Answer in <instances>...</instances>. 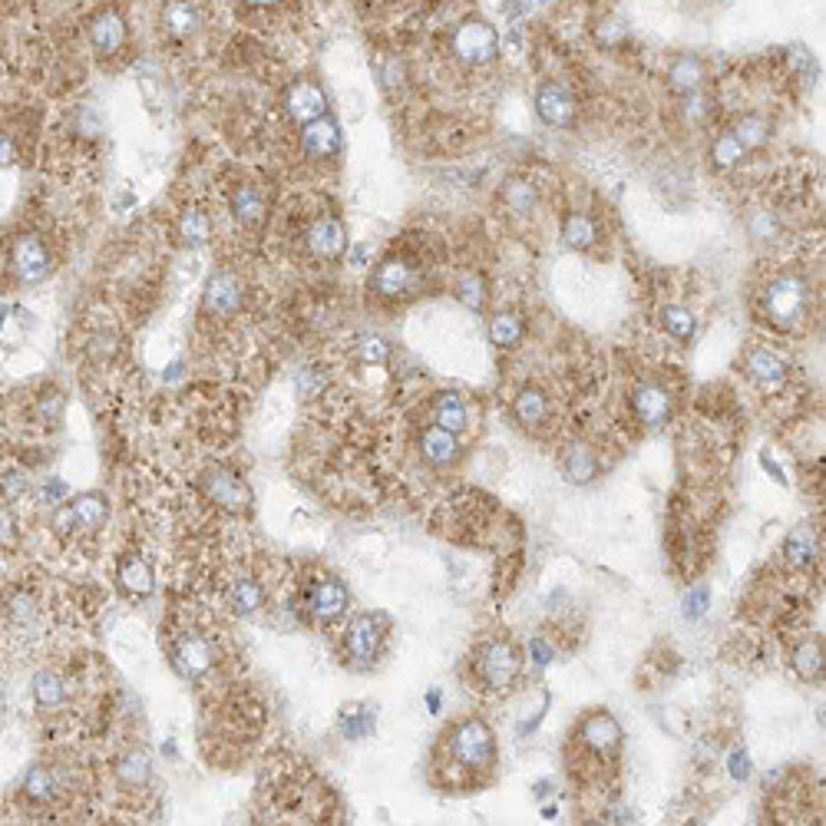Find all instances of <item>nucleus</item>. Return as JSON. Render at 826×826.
<instances>
[{
	"label": "nucleus",
	"instance_id": "nucleus-36",
	"mask_svg": "<svg viewBox=\"0 0 826 826\" xmlns=\"http://www.w3.org/2000/svg\"><path fill=\"white\" fill-rule=\"evenodd\" d=\"M747 156V149L741 146V139H737L734 133H724V136H717L714 139V146H711V162L717 169H731L737 166Z\"/></svg>",
	"mask_w": 826,
	"mask_h": 826
},
{
	"label": "nucleus",
	"instance_id": "nucleus-31",
	"mask_svg": "<svg viewBox=\"0 0 826 826\" xmlns=\"http://www.w3.org/2000/svg\"><path fill=\"white\" fill-rule=\"evenodd\" d=\"M562 238L572 248H592L599 242V228H595V222L585 212H572L562 225Z\"/></svg>",
	"mask_w": 826,
	"mask_h": 826
},
{
	"label": "nucleus",
	"instance_id": "nucleus-58",
	"mask_svg": "<svg viewBox=\"0 0 826 826\" xmlns=\"http://www.w3.org/2000/svg\"><path fill=\"white\" fill-rule=\"evenodd\" d=\"M182 377V364H169V371H166V380L172 384V380H179Z\"/></svg>",
	"mask_w": 826,
	"mask_h": 826
},
{
	"label": "nucleus",
	"instance_id": "nucleus-49",
	"mask_svg": "<svg viewBox=\"0 0 826 826\" xmlns=\"http://www.w3.org/2000/svg\"><path fill=\"white\" fill-rule=\"evenodd\" d=\"M17 542H20L17 519L7 506H0V549H17Z\"/></svg>",
	"mask_w": 826,
	"mask_h": 826
},
{
	"label": "nucleus",
	"instance_id": "nucleus-47",
	"mask_svg": "<svg viewBox=\"0 0 826 826\" xmlns=\"http://www.w3.org/2000/svg\"><path fill=\"white\" fill-rule=\"evenodd\" d=\"M60 413H63V397L60 394H43L37 400V420L43 423V427H57Z\"/></svg>",
	"mask_w": 826,
	"mask_h": 826
},
{
	"label": "nucleus",
	"instance_id": "nucleus-59",
	"mask_svg": "<svg viewBox=\"0 0 826 826\" xmlns=\"http://www.w3.org/2000/svg\"><path fill=\"white\" fill-rule=\"evenodd\" d=\"M245 4H252V7H275L278 0H245Z\"/></svg>",
	"mask_w": 826,
	"mask_h": 826
},
{
	"label": "nucleus",
	"instance_id": "nucleus-9",
	"mask_svg": "<svg viewBox=\"0 0 826 826\" xmlns=\"http://www.w3.org/2000/svg\"><path fill=\"white\" fill-rule=\"evenodd\" d=\"M86 37H90L93 50L100 53V57H116V53L126 47V17L119 14L116 7L96 10L90 24H86Z\"/></svg>",
	"mask_w": 826,
	"mask_h": 826
},
{
	"label": "nucleus",
	"instance_id": "nucleus-14",
	"mask_svg": "<svg viewBox=\"0 0 826 826\" xmlns=\"http://www.w3.org/2000/svg\"><path fill=\"white\" fill-rule=\"evenodd\" d=\"M301 149L308 152L311 159H334L341 152V129L334 119L318 116L311 123H304L301 129Z\"/></svg>",
	"mask_w": 826,
	"mask_h": 826
},
{
	"label": "nucleus",
	"instance_id": "nucleus-52",
	"mask_svg": "<svg viewBox=\"0 0 826 826\" xmlns=\"http://www.w3.org/2000/svg\"><path fill=\"white\" fill-rule=\"evenodd\" d=\"M552 658H556V648H552L546 638H532L529 641V661L536 668H546Z\"/></svg>",
	"mask_w": 826,
	"mask_h": 826
},
{
	"label": "nucleus",
	"instance_id": "nucleus-34",
	"mask_svg": "<svg viewBox=\"0 0 826 826\" xmlns=\"http://www.w3.org/2000/svg\"><path fill=\"white\" fill-rule=\"evenodd\" d=\"M731 133L741 139V146L751 152V149H760L770 139V123L764 116H744L741 123H737Z\"/></svg>",
	"mask_w": 826,
	"mask_h": 826
},
{
	"label": "nucleus",
	"instance_id": "nucleus-48",
	"mask_svg": "<svg viewBox=\"0 0 826 826\" xmlns=\"http://www.w3.org/2000/svg\"><path fill=\"white\" fill-rule=\"evenodd\" d=\"M295 387L301 397H318L324 390V374L318 367H304V371H298V377H295Z\"/></svg>",
	"mask_w": 826,
	"mask_h": 826
},
{
	"label": "nucleus",
	"instance_id": "nucleus-55",
	"mask_svg": "<svg viewBox=\"0 0 826 826\" xmlns=\"http://www.w3.org/2000/svg\"><path fill=\"white\" fill-rule=\"evenodd\" d=\"M599 37H602V43H618V40L625 37V27H622V24H615V20H612V24H602Z\"/></svg>",
	"mask_w": 826,
	"mask_h": 826
},
{
	"label": "nucleus",
	"instance_id": "nucleus-40",
	"mask_svg": "<svg viewBox=\"0 0 826 826\" xmlns=\"http://www.w3.org/2000/svg\"><path fill=\"white\" fill-rule=\"evenodd\" d=\"M661 328L675 334L678 341H688L694 334V314L678 304H668V308H661Z\"/></svg>",
	"mask_w": 826,
	"mask_h": 826
},
{
	"label": "nucleus",
	"instance_id": "nucleus-28",
	"mask_svg": "<svg viewBox=\"0 0 826 826\" xmlns=\"http://www.w3.org/2000/svg\"><path fill=\"white\" fill-rule=\"evenodd\" d=\"M179 238H182V245H189V248H202L205 242H209V238H212V219H209V212H202V209L182 212V219H179Z\"/></svg>",
	"mask_w": 826,
	"mask_h": 826
},
{
	"label": "nucleus",
	"instance_id": "nucleus-25",
	"mask_svg": "<svg viewBox=\"0 0 826 826\" xmlns=\"http://www.w3.org/2000/svg\"><path fill=\"white\" fill-rule=\"evenodd\" d=\"M34 701H37V708L43 711H57L63 701H67V681H63V675H57V671H40V675L34 678Z\"/></svg>",
	"mask_w": 826,
	"mask_h": 826
},
{
	"label": "nucleus",
	"instance_id": "nucleus-29",
	"mask_svg": "<svg viewBox=\"0 0 826 826\" xmlns=\"http://www.w3.org/2000/svg\"><path fill=\"white\" fill-rule=\"evenodd\" d=\"M228 602L238 615H255L265 602V592L255 579H235L232 589H228Z\"/></svg>",
	"mask_w": 826,
	"mask_h": 826
},
{
	"label": "nucleus",
	"instance_id": "nucleus-46",
	"mask_svg": "<svg viewBox=\"0 0 826 826\" xmlns=\"http://www.w3.org/2000/svg\"><path fill=\"white\" fill-rule=\"evenodd\" d=\"M357 354H361L364 364H387L390 344L384 338H377V334H364L361 344H357Z\"/></svg>",
	"mask_w": 826,
	"mask_h": 826
},
{
	"label": "nucleus",
	"instance_id": "nucleus-12",
	"mask_svg": "<svg viewBox=\"0 0 826 826\" xmlns=\"http://www.w3.org/2000/svg\"><path fill=\"white\" fill-rule=\"evenodd\" d=\"M380 641H384V632H380V618H374V615H357L354 622L347 625L344 648H347V655L354 661H361V665L377 658Z\"/></svg>",
	"mask_w": 826,
	"mask_h": 826
},
{
	"label": "nucleus",
	"instance_id": "nucleus-54",
	"mask_svg": "<svg viewBox=\"0 0 826 826\" xmlns=\"http://www.w3.org/2000/svg\"><path fill=\"white\" fill-rule=\"evenodd\" d=\"M17 159V146L7 133H0V166H10Z\"/></svg>",
	"mask_w": 826,
	"mask_h": 826
},
{
	"label": "nucleus",
	"instance_id": "nucleus-18",
	"mask_svg": "<svg viewBox=\"0 0 826 826\" xmlns=\"http://www.w3.org/2000/svg\"><path fill=\"white\" fill-rule=\"evenodd\" d=\"M347 608V589L341 582H318L314 589L308 592V612L314 622L328 625L334 618H341Z\"/></svg>",
	"mask_w": 826,
	"mask_h": 826
},
{
	"label": "nucleus",
	"instance_id": "nucleus-4",
	"mask_svg": "<svg viewBox=\"0 0 826 826\" xmlns=\"http://www.w3.org/2000/svg\"><path fill=\"white\" fill-rule=\"evenodd\" d=\"M10 268L20 281L34 285V281H43L53 271V258L50 248L40 235H17L14 245H10Z\"/></svg>",
	"mask_w": 826,
	"mask_h": 826
},
{
	"label": "nucleus",
	"instance_id": "nucleus-26",
	"mask_svg": "<svg viewBox=\"0 0 826 826\" xmlns=\"http://www.w3.org/2000/svg\"><path fill=\"white\" fill-rule=\"evenodd\" d=\"M116 777H119V784L129 787V790L146 787L149 777H152V760H149V754H146V751H129L123 760H119Z\"/></svg>",
	"mask_w": 826,
	"mask_h": 826
},
{
	"label": "nucleus",
	"instance_id": "nucleus-6",
	"mask_svg": "<svg viewBox=\"0 0 826 826\" xmlns=\"http://www.w3.org/2000/svg\"><path fill=\"white\" fill-rule=\"evenodd\" d=\"M106 516H110V506H106V499L100 493H83V496H76L70 499L67 506H60L57 509V516H53V523H57V529H73V532H96L103 523H106Z\"/></svg>",
	"mask_w": 826,
	"mask_h": 826
},
{
	"label": "nucleus",
	"instance_id": "nucleus-35",
	"mask_svg": "<svg viewBox=\"0 0 826 826\" xmlns=\"http://www.w3.org/2000/svg\"><path fill=\"white\" fill-rule=\"evenodd\" d=\"M489 341L496 347H516L523 341V324H519L516 314H496L489 321Z\"/></svg>",
	"mask_w": 826,
	"mask_h": 826
},
{
	"label": "nucleus",
	"instance_id": "nucleus-11",
	"mask_svg": "<svg viewBox=\"0 0 826 826\" xmlns=\"http://www.w3.org/2000/svg\"><path fill=\"white\" fill-rule=\"evenodd\" d=\"M242 298H245L242 281L235 275H228V271H219V275H212L209 285H205L202 304H205V311L215 314V318H232V314L242 308Z\"/></svg>",
	"mask_w": 826,
	"mask_h": 826
},
{
	"label": "nucleus",
	"instance_id": "nucleus-5",
	"mask_svg": "<svg viewBox=\"0 0 826 826\" xmlns=\"http://www.w3.org/2000/svg\"><path fill=\"white\" fill-rule=\"evenodd\" d=\"M371 288H374V295L380 298H390V301H397V298H410V295H417L420 291V271L413 268L407 258H384V262L377 265L374 271V278H371Z\"/></svg>",
	"mask_w": 826,
	"mask_h": 826
},
{
	"label": "nucleus",
	"instance_id": "nucleus-22",
	"mask_svg": "<svg viewBox=\"0 0 826 826\" xmlns=\"http://www.w3.org/2000/svg\"><path fill=\"white\" fill-rule=\"evenodd\" d=\"M159 20H162V30L176 40H189L195 30L202 27V14L192 0H169V4L162 7Z\"/></svg>",
	"mask_w": 826,
	"mask_h": 826
},
{
	"label": "nucleus",
	"instance_id": "nucleus-16",
	"mask_svg": "<svg viewBox=\"0 0 826 826\" xmlns=\"http://www.w3.org/2000/svg\"><path fill=\"white\" fill-rule=\"evenodd\" d=\"M116 582L129 599H146L156 589V575H152L149 562L139 552H126L116 565Z\"/></svg>",
	"mask_w": 826,
	"mask_h": 826
},
{
	"label": "nucleus",
	"instance_id": "nucleus-42",
	"mask_svg": "<svg viewBox=\"0 0 826 826\" xmlns=\"http://www.w3.org/2000/svg\"><path fill=\"white\" fill-rule=\"evenodd\" d=\"M784 556H787V562H793V565H807V562H813V556H817V542H813V536H810L807 529H797V532H793V536L787 539Z\"/></svg>",
	"mask_w": 826,
	"mask_h": 826
},
{
	"label": "nucleus",
	"instance_id": "nucleus-38",
	"mask_svg": "<svg viewBox=\"0 0 826 826\" xmlns=\"http://www.w3.org/2000/svg\"><path fill=\"white\" fill-rule=\"evenodd\" d=\"M701 63L694 60V57H681V60H675V67H671V73H668V80H671V86H675V90H681V93H694L701 86Z\"/></svg>",
	"mask_w": 826,
	"mask_h": 826
},
{
	"label": "nucleus",
	"instance_id": "nucleus-27",
	"mask_svg": "<svg viewBox=\"0 0 826 826\" xmlns=\"http://www.w3.org/2000/svg\"><path fill=\"white\" fill-rule=\"evenodd\" d=\"M24 793H27V800H34V803H53V800H57V793H60L57 770H50V767H43V764L34 767L24 777Z\"/></svg>",
	"mask_w": 826,
	"mask_h": 826
},
{
	"label": "nucleus",
	"instance_id": "nucleus-2",
	"mask_svg": "<svg viewBox=\"0 0 826 826\" xmlns=\"http://www.w3.org/2000/svg\"><path fill=\"white\" fill-rule=\"evenodd\" d=\"M450 754L466 770H486L496 760V741L483 721H463L450 734Z\"/></svg>",
	"mask_w": 826,
	"mask_h": 826
},
{
	"label": "nucleus",
	"instance_id": "nucleus-3",
	"mask_svg": "<svg viewBox=\"0 0 826 826\" xmlns=\"http://www.w3.org/2000/svg\"><path fill=\"white\" fill-rule=\"evenodd\" d=\"M453 53H456V60L470 63V67L493 63L499 53L496 30L483 24V20H466V24L456 27V34H453Z\"/></svg>",
	"mask_w": 826,
	"mask_h": 826
},
{
	"label": "nucleus",
	"instance_id": "nucleus-44",
	"mask_svg": "<svg viewBox=\"0 0 826 826\" xmlns=\"http://www.w3.org/2000/svg\"><path fill=\"white\" fill-rule=\"evenodd\" d=\"M456 298H460L470 311L486 308V285L480 275H463L460 285H456Z\"/></svg>",
	"mask_w": 826,
	"mask_h": 826
},
{
	"label": "nucleus",
	"instance_id": "nucleus-20",
	"mask_svg": "<svg viewBox=\"0 0 826 826\" xmlns=\"http://www.w3.org/2000/svg\"><path fill=\"white\" fill-rule=\"evenodd\" d=\"M747 374L757 387L764 390H780L787 384V364L780 361L774 351H767V347H754L751 354H747Z\"/></svg>",
	"mask_w": 826,
	"mask_h": 826
},
{
	"label": "nucleus",
	"instance_id": "nucleus-50",
	"mask_svg": "<svg viewBox=\"0 0 826 826\" xmlns=\"http://www.w3.org/2000/svg\"><path fill=\"white\" fill-rule=\"evenodd\" d=\"M708 589L704 585H698V589H691L688 595H684V615L688 618H701L704 612H708Z\"/></svg>",
	"mask_w": 826,
	"mask_h": 826
},
{
	"label": "nucleus",
	"instance_id": "nucleus-13",
	"mask_svg": "<svg viewBox=\"0 0 826 826\" xmlns=\"http://www.w3.org/2000/svg\"><path fill=\"white\" fill-rule=\"evenodd\" d=\"M536 113L539 119L546 126H572V119H575V100H572V93L565 90L562 83H546V86H539V93H536Z\"/></svg>",
	"mask_w": 826,
	"mask_h": 826
},
{
	"label": "nucleus",
	"instance_id": "nucleus-51",
	"mask_svg": "<svg viewBox=\"0 0 826 826\" xmlns=\"http://www.w3.org/2000/svg\"><path fill=\"white\" fill-rule=\"evenodd\" d=\"M727 770H731L734 780H747L751 777V754H747L744 747H734V751L727 754Z\"/></svg>",
	"mask_w": 826,
	"mask_h": 826
},
{
	"label": "nucleus",
	"instance_id": "nucleus-24",
	"mask_svg": "<svg viewBox=\"0 0 826 826\" xmlns=\"http://www.w3.org/2000/svg\"><path fill=\"white\" fill-rule=\"evenodd\" d=\"M423 456L433 463V466H450L456 456H460V443H456V437L450 430H427L423 433Z\"/></svg>",
	"mask_w": 826,
	"mask_h": 826
},
{
	"label": "nucleus",
	"instance_id": "nucleus-19",
	"mask_svg": "<svg viewBox=\"0 0 826 826\" xmlns=\"http://www.w3.org/2000/svg\"><path fill=\"white\" fill-rule=\"evenodd\" d=\"M632 407H635V417L641 423H648V427H661V423H668L671 417V397L668 390H661L658 384H638L632 394Z\"/></svg>",
	"mask_w": 826,
	"mask_h": 826
},
{
	"label": "nucleus",
	"instance_id": "nucleus-8",
	"mask_svg": "<svg viewBox=\"0 0 826 826\" xmlns=\"http://www.w3.org/2000/svg\"><path fill=\"white\" fill-rule=\"evenodd\" d=\"M476 671H480V678L489 691H506L519 675V658L506 641H489V645L480 651V665H476Z\"/></svg>",
	"mask_w": 826,
	"mask_h": 826
},
{
	"label": "nucleus",
	"instance_id": "nucleus-7",
	"mask_svg": "<svg viewBox=\"0 0 826 826\" xmlns=\"http://www.w3.org/2000/svg\"><path fill=\"white\" fill-rule=\"evenodd\" d=\"M202 486H205V493H209V499L219 509H225V513H248V506H252V493H248V486L242 476H235L232 470H222V466H215V470H209L202 476Z\"/></svg>",
	"mask_w": 826,
	"mask_h": 826
},
{
	"label": "nucleus",
	"instance_id": "nucleus-32",
	"mask_svg": "<svg viewBox=\"0 0 826 826\" xmlns=\"http://www.w3.org/2000/svg\"><path fill=\"white\" fill-rule=\"evenodd\" d=\"M793 671L807 681L823 675V645L820 641H803V645L793 651Z\"/></svg>",
	"mask_w": 826,
	"mask_h": 826
},
{
	"label": "nucleus",
	"instance_id": "nucleus-30",
	"mask_svg": "<svg viewBox=\"0 0 826 826\" xmlns=\"http://www.w3.org/2000/svg\"><path fill=\"white\" fill-rule=\"evenodd\" d=\"M433 420H437V427L450 430V433H460L466 427V407L463 400L456 394H440L433 400Z\"/></svg>",
	"mask_w": 826,
	"mask_h": 826
},
{
	"label": "nucleus",
	"instance_id": "nucleus-43",
	"mask_svg": "<svg viewBox=\"0 0 826 826\" xmlns=\"http://www.w3.org/2000/svg\"><path fill=\"white\" fill-rule=\"evenodd\" d=\"M565 476H569L572 483H589L592 476H595V460H592V453L582 450V447L569 450V456H565Z\"/></svg>",
	"mask_w": 826,
	"mask_h": 826
},
{
	"label": "nucleus",
	"instance_id": "nucleus-56",
	"mask_svg": "<svg viewBox=\"0 0 826 826\" xmlns=\"http://www.w3.org/2000/svg\"><path fill=\"white\" fill-rule=\"evenodd\" d=\"M367 255H371V245H354L351 248V265L354 268H364L367 265Z\"/></svg>",
	"mask_w": 826,
	"mask_h": 826
},
{
	"label": "nucleus",
	"instance_id": "nucleus-23",
	"mask_svg": "<svg viewBox=\"0 0 826 826\" xmlns=\"http://www.w3.org/2000/svg\"><path fill=\"white\" fill-rule=\"evenodd\" d=\"M228 205H232L235 222H242V225H258V222H265V215H268V199L258 186H238L232 192V199H228Z\"/></svg>",
	"mask_w": 826,
	"mask_h": 826
},
{
	"label": "nucleus",
	"instance_id": "nucleus-41",
	"mask_svg": "<svg viewBox=\"0 0 826 826\" xmlns=\"http://www.w3.org/2000/svg\"><path fill=\"white\" fill-rule=\"evenodd\" d=\"M503 202L516 215H526V212H532V205H536V186L526 182V179H513L503 192Z\"/></svg>",
	"mask_w": 826,
	"mask_h": 826
},
{
	"label": "nucleus",
	"instance_id": "nucleus-39",
	"mask_svg": "<svg viewBox=\"0 0 826 826\" xmlns=\"http://www.w3.org/2000/svg\"><path fill=\"white\" fill-rule=\"evenodd\" d=\"M341 731H344V737H351V741H361L364 734L374 731V714L367 708L351 704V708L341 711Z\"/></svg>",
	"mask_w": 826,
	"mask_h": 826
},
{
	"label": "nucleus",
	"instance_id": "nucleus-37",
	"mask_svg": "<svg viewBox=\"0 0 826 826\" xmlns=\"http://www.w3.org/2000/svg\"><path fill=\"white\" fill-rule=\"evenodd\" d=\"M4 612L14 625H27V622H34L37 618V602L27 589H14V592H7Z\"/></svg>",
	"mask_w": 826,
	"mask_h": 826
},
{
	"label": "nucleus",
	"instance_id": "nucleus-15",
	"mask_svg": "<svg viewBox=\"0 0 826 826\" xmlns=\"http://www.w3.org/2000/svg\"><path fill=\"white\" fill-rule=\"evenodd\" d=\"M285 113L295 119V123H311V119H318L328 113V100H324V90L318 83L311 80H301L295 83L291 90L285 93Z\"/></svg>",
	"mask_w": 826,
	"mask_h": 826
},
{
	"label": "nucleus",
	"instance_id": "nucleus-57",
	"mask_svg": "<svg viewBox=\"0 0 826 826\" xmlns=\"http://www.w3.org/2000/svg\"><path fill=\"white\" fill-rule=\"evenodd\" d=\"M427 708H430V714L440 711V691H430V694H427Z\"/></svg>",
	"mask_w": 826,
	"mask_h": 826
},
{
	"label": "nucleus",
	"instance_id": "nucleus-1",
	"mask_svg": "<svg viewBox=\"0 0 826 826\" xmlns=\"http://www.w3.org/2000/svg\"><path fill=\"white\" fill-rule=\"evenodd\" d=\"M810 311V291L797 275H780L764 291V314L777 328H797Z\"/></svg>",
	"mask_w": 826,
	"mask_h": 826
},
{
	"label": "nucleus",
	"instance_id": "nucleus-10",
	"mask_svg": "<svg viewBox=\"0 0 826 826\" xmlns=\"http://www.w3.org/2000/svg\"><path fill=\"white\" fill-rule=\"evenodd\" d=\"M304 242H308V252L321 262H338L347 248V232L341 219L334 215H321L318 222H311V228L304 232Z\"/></svg>",
	"mask_w": 826,
	"mask_h": 826
},
{
	"label": "nucleus",
	"instance_id": "nucleus-17",
	"mask_svg": "<svg viewBox=\"0 0 826 826\" xmlns=\"http://www.w3.org/2000/svg\"><path fill=\"white\" fill-rule=\"evenodd\" d=\"M579 741H582V747H589V751L608 757L618 751V744H622V727H618L612 714H592L589 721L582 724Z\"/></svg>",
	"mask_w": 826,
	"mask_h": 826
},
{
	"label": "nucleus",
	"instance_id": "nucleus-53",
	"mask_svg": "<svg viewBox=\"0 0 826 826\" xmlns=\"http://www.w3.org/2000/svg\"><path fill=\"white\" fill-rule=\"evenodd\" d=\"M67 496V483H60V480H47L40 489V499L43 503H60V499Z\"/></svg>",
	"mask_w": 826,
	"mask_h": 826
},
{
	"label": "nucleus",
	"instance_id": "nucleus-45",
	"mask_svg": "<svg viewBox=\"0 0 826 826\" xmlns=\"http://www.w3.org/2000/svg\"><path fill=\"white\" fill-rule=\"evenodd\" d=\"M30 496V476L27 473H4L0 476V499L4 503H20V499Z\"/></svg>",
	"mask_w": 826,
	"mask_h": 826
},
{
	"label": "nucleus",
	"instance_id": "nucleus-33",
	"mask_svg": "<svg viewBox=\"0 0 826 826\" xmlns=\"http://www.w3.org/2000/svg\"><path fill=\"white\" fill-rule=\"evenodd\" d=\"M516 417L519 423H526V427H539V423L549 417L546 397H542L539 390H523V394L516 397Z\"/></svg>",
	"mask_w": 826,
	"mask_h": 826
},
{
	"label": "nucleus",
	"instance_id": "nucleus-21",
	"mask_svg": "<svg viewBox=\"0 0 826 826\" xmlns=\"http://www.w3.org/2000/svg\"><path fill=\"white\" fill-rule=\"evenodd\" d=\"M215 651L202 635H182L176 645V665L186 678H202L212 668Z\"/></svg>",
	"mask_w": 826,
	"mask_h": 826
}]
</instances>
